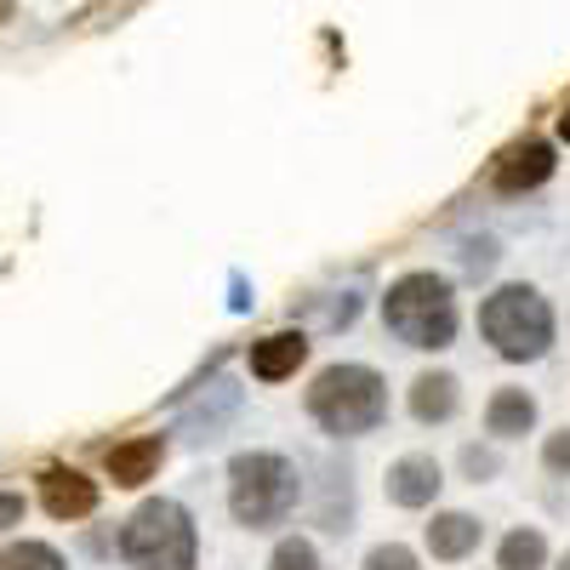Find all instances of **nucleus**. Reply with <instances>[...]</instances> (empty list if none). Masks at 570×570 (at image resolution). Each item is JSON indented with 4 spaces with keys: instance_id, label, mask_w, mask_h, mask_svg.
I'll list each match as a JSON object with an SVG mask.
<instances>
[{
    "instance_id": "nucleus-1",
    "label": "nucleus",
    "mask_w": 570,
    "mask_h": 570,
    "mask_svg": "<svg viewBox=\"0 0 570 570\" xmlns=\"http://www.w3.org/2000/svg\"><path fill=\"white\" fill-rule=\"evenodd\" d=\"M383 325L405 348H422V354H440L456 343V325H462V308H456V292L451 279L434 274V268H411L389 285L383 297Z\"/></svg>"
},
{
    "instance_id": "nucleus-2",
    "label": "nucleus",
    "mask_w": 570,
    "mask_h": 570,
    "mask_svg": "<svg viewBox=\"0 0 570 570\" xmlns=\"http://www.w3.org/2000/svg\"><path fill=\"white\" fill-rule=\"evenodd\" d=\"M308 416L331 440H360L389 416V383L371 365H325L308 383Z\"/></svg>"
},
{
    "instance_id": "nucleus-3",
    "label": "nucleus",
    "mask_w": 570,
    "mask_h": 570,
    "mask_svg": "<svg viewBox=\"0 0 570 570\" xmlns=\"http://www.w3.org/2000/svg\"><path fill=\"white\" fill-rule=\"evenodd\" d=\"M553 303L537 292V285H497V292L480 303V337L508 360V365H531L553 348Z\"/></svg>"
},
{
    "instance_id": "nucleus-4",
    "label": "nucleus",
    "mask_w": 570,
    "mask_h": 570,
    "mask_svg": "<svg viewBox=\"0 0 570 570\" xmlns=\"http://www.w3.org/2000/svg\"><path fill=\"white\" fill-rule=\"evenodd\" d=\"M120 559H126L131 570H195L200 537H195V519H188V508L171 502V497L137 502L131 519L120 525Z\"/></svg>"
},
{
    "instance_id": "nucleus-5",
    "label": "nucleus",
    "mask_w": 570,
    "mask_h": 570,
    "mask_svg": "<svg viewBox=\"0 0 570 570\" xmlns=\"http://www.w3.org/2000/svg\"><path fill=\"white\" fill-rule=\"evenodd\" d=\"M303 485L297 468L285 462L279 451H240L228 462V513L240 519L246 531H274L292 519Z\"/></svg>"
},
{
    "instance_id": "nucleus-6",
    "label": "nucleus",
    "mask_w": 570,
    "mask_h": 570,
    "mask_svg": "<svg viewBox=\"0 0 570 570\" xmlns=\"http://www.w3.org/2000/svg\"><path fill=\"white\" fill-rule=\"evenodd\" d=\"M548 177H553V142H542V137H513L491 160L497 195H531V188H542Z\"/></svg>"
},
{
    "instance_id": "nucleus-7",
    "label": "nucleus",
    "mask_w": 570,
    "mask_h": 570,
    "mask_svg": "<svg viewBox=\"0 0 570 570\" xmlns=\"http://www.w3.org/2000/svg\"><path fill=\"white\" fill-rule=\"evenodd\" d=\"M40 508L52 519H69V525L75 519H91L98 513V480L80 468H63V462L40 468Z\"/></svg>"
},
{
    "instance_id": "nucleus-8",
    "label": "nucleus",
    "mask_w": 570,
    "mask_h": 570,
    "mask_svg": "<svg viewBox=\"0 0 570 570\" xmlns=\"http://www.w3.org/2000/svg\"><path fill=\"white\" fill-rule=\"evenodd\" d=\"M440 485H445V468H440V456H428V451H405L389 468V480H383L394 508H434Z\"/></svg>"
},
{
    "instance_id": "nucleus-9",
    "label": "nucleus",
    "mask_w": 570,
    "mask_h": 570,
    "mask_svg": "<svg viewBox=\"0 0 570 570\" xmlns=\"http://www.w3.org/2000/svg\"><path fill=\"white\" fill-rule=\"evenodd\" d=\"M160 462H166V440H160V434H137V440H120V445L104 451V473H109L120 491L149 485Z\"/></svg>"
},
{
    "instance_id": "nucleus-10",
    "label": "nucleus",
    "mask_w": 570,
    "mask_h": 570,
    "mask_svg": "<svg viewBox=\"0 0 570 570\" xmlns=\"http://www.w3.org/2000/svg\"><path fill=\"white\" fill-rule=\"evenodd\" d=\"M308 365V331H268L252 343V376L257 383H285Z\"/></svg>"
},
{
    "instance_id": "nucleus-11",
    "label": "nucleus",
    "mask_w": 570,
    "mask_h": 570,
    "mask_svg": "<svg viewBox=\"0 0 570 570\" xmlns=\"http://www.w3.org/2000/svg\"><path fill=\"white\" fill-rule=\"evenodd\" d=\"M480 537H485V525H480L473 513H456V508L434 513V519H428V531H422L428 553H434L440 564H456V559H468L473 548H480Z\"/></svg>"
},
{
    "instance_id": "nucleus-12",
    "label": "nucleus",
    "mask_w": 570,
    "mask_h": 570,
    "mask_svg": "<svg viewBox=\"0 0 570 570\" xmlns=\"http://www.w3.org/2000/svg\"><path fill=\"white\" fill-rule=\"evenodd\" d=\"M405 405H411L416 422H451L456 405H462V383H456L451 371H416Z\"/></svg>"
},
{
    "instance_id": "nucleus-13",
    "label": "nucleus",
    "mask_w": 570,
    "mask_h": 570,
    "mask_svg": "<svg viewBox=\"0 0 570 570\" xmlns=\"http://www.w3.org/2000/svg\"><path fill=\"white\" fill-rule=\"evenodd\" d=\"M537 428V394L531 389H497L485 400V434L491 440H525Z\"/></svg>"
},
{
    "instance_id": "nucleus-14",
    "label": "nucleus",
    "mask_w": 570,
    "mask_h": 570,
    "mask_svg": "<svg viewBox=\"0 0 570 570\" xmlns=\"http://www.w3.org/2000/svg\"><path fill=\"white\" fill-rule=\"evenodd\" d=\"M497 570H548V537L531 531V525L508 531L502 548H497Z\"/></svg>"
},
{
    "instance_id": "nucleus-15",
    "label": "nucleus",
    "mask_w": 570,
    "mask_h": 570,
    "mask_svg": "<svg viewBox=\"0 0 570 570\" xmlns=\"http://www.w3.org/2000/svg\"><path fill=\"white\" fill-rule=\"evenodd\" d=\"M0 570H69L52 542H7L0 548Z\"/></svg>"
},
{
    "instance_id": "nucleus-16",
    "label": "nucleus",
    "mask_w": 570,
    "mask_h": 570,
    "mask_svg": "<svg viewBox=\"0 0 570 570\" xmlns=\"http://www.w3.org/2000/svg\"><path fill=\"white\" fill-rule=\"evenodd\" d=\"M268 570H320V548L308 537H279L268 553Z\"/></svg>"
},
{
    "instance_id": "nucleus-17",
    "label": "nucleus",
    "mask_w": 570,
    "mask_h": 570,
    "mask_svg": "<svg viewBox=\"0 0 570 570\" xmlns=\"http://www.w3.org/2000/svg\"><path fill=\"white\" fill-rule=\"evenodd\" d=\"M360 570H422V564H416V553H411L405 542H376V548L360 559Z\"/></svg>"
},
{
    "instance_id": "nucleus-18",
    "label": "nucleus",
    "mask_w": 570,
    "mask_h": 570,
    "mask_svg": "<svg viewBox=\"0 0 570 570\" xmlns=\"http://www.w3.org/2000/svg\"><path fill=\"white\" fill-rule=\"evenodd\" d=\"M462 473H468L473 485H485V480H497V473H502V456L491 445H468L462 451Z\"/></svg>"
},
{
    "instance_id": "nucleus-19",
    "label": "nucleus",
    "mask_w": 570,
    "mask_h": 570,
    "mask_svg": "<svg viewBox=\"0 0 570 570\" xmlns=\"http://www.w3.org/2000/svg\"><path fill=\"white\" fill-rule=\"evenodd\" d=\"M542 468L559 473V480H570V428H553V434L542 440Z\"/></svg>"
},
{
    "instance_id": "nucleus-20",
    "label": "nucleus",
    "mask_w": 570,
    "mask_h": 570,
    "mask_svg": "<svg viewBox=\"0 0 570 570\" xmlns=\"http://www.w3.org/2000/svg\"><path fill=\"white\" fill-rule=\"evenodd\" d=\"M23 525V491H0V531Z\"/></svg>"
},
{
    "instance_id": "nucleus-21",
    "label": "nucleus",
    "mask_w": 570,
    "mask_h": 570,
    "mask_svg": "<svg viewBox=\"0 0 570 570\" xmlns=\"http://www.w3.org/2000/svg\"><path fill=\"white\" fill-rule=\"evenodd\" d=\"M131 7H137V0H98V7H91L80 23H109V18H126Z\"/></svg>"
},
{
    "instance_id": "nucleus-22",
    "label": "nucleus",
    "mask_w": 570,
    "mask_h": 570,
    "mask_svg": "<svg viewBox=\"0 0 570 570\" xmlns=\"http://www.w3.org/2000/svg\"><path fill=\"white\" fill-rule=\"evenodd\" d=\"M559 137L570 142V104H564V115H559Z\"/></svg>"
},
{
    "instance_id": "nucleus-23",
    "label": "nucleus",
    "mask_w": 570,
    "mask_h": 570,
    "mask_svg": "<svg viewBox=\"0 0 570 570\" xmlns=\"http://www.w3.org/2000/svg\"><path fill=\"white\" fill-rule=\"evenodd\" d=\"M0 23H12V0H0Z\"/></svg>"
},
{
    "instance_id": "nucleus-24",
    "label": "nucleus",
    "mask_w": 570,
    "mask_h": 570,
    "mask_svg": "<svg viewBox=\"0 0 570 570\" xmlns=\"http://www.w3.org/2000/svg\"><path fill=\"white\" fill-rule=\"evenodd\" d=\"M553 570H570V553H564V559H559V564H553Z\"/></svg>"
}]
</instances>
